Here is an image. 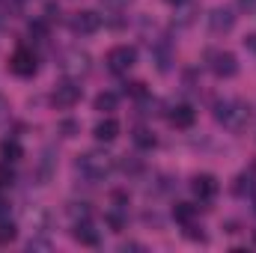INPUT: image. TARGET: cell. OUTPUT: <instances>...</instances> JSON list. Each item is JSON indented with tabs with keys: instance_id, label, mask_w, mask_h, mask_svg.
Returning a JSON list of instances; mask_svg holds the SVG:
<instances>
[{
	"instance_id": "obj_1",
	"label": "cell",
	"mask_w": 256,
	"mask_h": 253,
	"mask_svg": "<svg viewBox=\"0 0 256 253\" xmlns=\"http://www.w3.org/2000/svg\"><path fill=\"white\" fill-rule=\"evenodd\" d=\"M110 170H114V161H110V155H104V152H84L80 158H78V173L84 176V179H90V182H102V179H108L110 176Z\"/></svg>"
},
{
	"instance_id": "obj_2",
	"label": "cell",
	"mask_w": 256,
	"mask_h": 253,
	"mask_svg": "<svg viewBox=\"0 0 256 253\" xmlns=\"http://www.w3.org/2000/svg\"><path fill=\"white\" fill-rule=\"evenodd\" d=\"M248 108L242 104V102H236V98H224V102H218L214 104V120L218 122H224L226 128H232V131H238V128L248 122Z\"/></svg>"
},
{
	"instance_id": "obj_3",
	"label": "cell",
	"mask_w": 256,
	"mask_h": 253,
	"mask_svg": "<svg viewBox=\"0 0 256 253\" xmlns=\"http://www.w3.org/2000/svg\"><path fill=\"white\" fill-rule=\"evenodd\" d=\"M134 63H137V51L128 45H116L108 51V68L110 72H128Z\"/></svg>"
},
{
	"instance_id": "obj_4",
	"label": "cell",
	"mask_w": 256,
	"mask_h": 253,
	"mask_svg": "<svg viewBox=\"0 0 256 253\" xmlns=\"http://www.w3.org/2000/svg\"><path fill=\"white\" fill-rule=\"evenodd\" d=\"M68 27H72V33H78V36H90V33H96V30L102 27V18H98L96 12L84 9V12H74V15L68 18Z\"/></svg>"
},
{
	"instance_id": "obj_5",
	"label": "cell",
	"mask_w": 256,
	"mask_h": 253,
	"mask_svg": "<svg viewBox=\"0 0 256 253\" xmlns=\"http://www.w3.org/2000/svg\"><path fill=\"white\" fill-rule=\"evenodd\" d=\"M9 68H12L18 78H30V74H36V54L27 51V48H18V51L12 54V60H9Z\"/></svg>"
},
{
	"instance_id": "obj_6",
	"label": "cell",
	"mask_w": 256,
	"mask_h": 253,
	"mask_svg": "<svg viewBox=\"0 0 256 253\" xmlns=\"http://www.w3.org/2000/svg\"><path fill=\"white\" fill-rule=\"evenodd\" d=\"M80 102V86L74 80H60L54 90V104L57 108H74Z\"/></svg>"
},
{
	"instance_id": "obj_7",
	"label": "cell",
	"mask_w": 256,
	"mask_h": 253,
	"mask_svg": "<svg viewBox=\"0 0 256 253\" xmlns=\"http://www.w3.org/2000/svg\"><path fill=\"white\" fill-rule=\"evenodd\" d=\"M212 72L218 78H232L238 72V60L230 54V51H214L212 54Z\"/></svg>"
},
{
	"instance_id": "obj_8",
	"label": "cell",
	"mask_w": 256,
	"mask_h": 253,
	"mask_svg": "<svg viewBox=\"0 0 256 253\" xmlns=\"http://www.w3.org/2000/svg\"><path fill=\"white\" fill-rule=\"evenodd\" d=\"M208 27H212V33H230L236 27V15L230 9H214L208 15Z\"/></svg>"
},
{
	"instance_id": "obj_9",
	"label": "cell",
	"mask_w": 256,
	"mask_h": 253,
	"mask_svg": "<svg viewBox=\"0 0 256 253\" xmlns=\"http://www.w3.org/2000/svg\"><path fill=\"white\" fill-rule=\"evenodd\" d=\"M170 122L176 128H191L194 122H196V110H194L191 104H179V108H173Z\"/></svg>"
},
{
	"instance_id": "obj_10",
	"label": "cell",
	"mask_w": 256,
	"mask_h": 253,
	"mask_svg": "<svg viewBox=\"0 0 256 253\" xmlns=\"http://www.w3.org/2000/svg\"><path fill=\"white\" fill-rule=\"evenodd\" d=\"M194 194L200 196V200H214V194H218V182H214V176H196L194 179Z\"/></svg>"
},
{
	"instance_id": "obj_11",
	"label": "cell",
	"mask_w": 256,
	"mask_h": 253,
	"mask_svg": "<svg viewBox=\"0 0 256 253\" xmlns=\"http://www.w3.org/2000/svg\"><path fill=\"white\" fill-rule=\"evenodd\" d=\"M116 134H120V122L116 120H102L98 126H96V137L98 140H104V143H110V140H116Z\"/></svg>"
},
{
	"instance_id": "obj_12",
	"label": "cell",
	"mask_w": 256,
	"mask_h": 253,
	"mask_svg": "<svg viewBox=\"0 0 256 253\" xmlns=\"http://www.w3.org/2000/svg\"><path fill=\"white\" fill-rule=\"evenodd\" d=\"M74 238H78L80 244H86V248H96V244H98V232H96L90 224H78V230H74Z\"/></svg>"
},
{
	"instance_id": "obj_13",
	"label": "cell",
	"mask_w": 256,
	"mask_h": 253,
	"mask_svg": "<svg viewBox=\"0 0 256 253\" xmlns=\"http://www.w3.org/2000/svg\"><path fill=\"white\" fill-rule=\"evenodd\" d=\"M0 155H3V161L9 164V161H18V158L24 155V149H21L18 140H3V143H0Z\"/></svg>"
},
{
	"instance_id": "obj_14",
	"label": "cell",
	"mask_w": 256,
	"mask_h": 253,
	"mask_svg": "<svg viewBox=\"0 0 256 253\" xmlns=\"http://www.w3.org/2000/svg\"><path fill=\"white\" fill-rule=\"evenodd\" d=\"M116 104H120V96H116V92H102V96L96 98V110H102V114L116 110Z\"/></svg>"
},
{
	"instance_id": "obj_15",
	"label": "cell",
	"mask_w": 256,
	"mask_h": 253,
	"mask_svg": "<svg viewBox=\"0 0 256 253\" xmlns=\"http://www.w3.org/2000/svg\"><path fill=\"white\" fill-rule=\"evenodd\" d=\"M194 214H196V208H194L191 202H179V206L173 208V218H176L179 224H185V226L194 220Z\"/></svg>"
},
{
	"instance_id": "obj_16",
	"label": "cell",
	"mask_w": 256,
	"mask_h": 253,
	"mask_svg": "<svg viewBox=\"0 0 256 253\" xmlns=\"http://www.w3.org/2000/svg\"><path fill=\"white\" fill-rule=\"evenodd\" d=\"M15 236H18L15 224H12V220H0V244H9V242H15Z\"/></svg>"
},
{
	"instance_id": "obj_17",
	"label": "cell",
	"mask_w": 256,
	"mask_h": 253,
	"mask_svg": "<svg viewBox=\"0 0 256 253\" xmlns=\"http://www.w3.org/2000/svg\"><path fill=\"white\" fill-rule=\"evenodd\" d=\"M134 143H137L140 149H152V146H155V137H152L146 128H137V131H134Z\"/></svg>"
},
{
	"instance_id": "obj_18",
	"label": "cell",
	"mask_w": 256,
	"mask_h": 253,
	"mask_svg": "<svg viewBox=\"0 0 256 253\" xmlns=\"http://www.w3.org/2000/svg\"><path fill=\"white\" fill-rule=\"evenodd\" d=\"M27 30H30V36H36V39H45V36H48V24H45V21H30Z\"/></svg>"
},
{
	"instance_id": "obj_19",
	"label": "cell",
	"mask_w": 256,
	"mask_h": 253,
	"mask_svg": "<svg viewBox=\"0 0 256 253\" xmlns=\"http://www.w3.org/2000/svg\"><path fill=\"white\" fill-rule=\"evenodd\" d=\"M108 224L114 226V232H122V226H126V218H122L120 212H110V214H108Z\"/></svg>"
},
{
	"instance_id": "obj_20",
	"label": "cell",
	"mask_w": 256,
	"mask_h": 253,
	"mask_svg": "<svg viewBox=\"0 0 256 253\" xmlns=\"http://www.w3.org/2000/svg\"><path fill=\"white\" fill-rule=\"evenodd\" d=\"M15 182V176H12V170L6 167V164H0V188H6V185H12Z\"/></svg>"
},
{
	"instance_id": "obj_21",
	"label": "cell",
	"mask_w": 256,
	"mask_h": 253,
	"mask_svg": "<svg viewBox=\"0 0 256 253\" xmlns=\"http://www.w3.org/2000/svg\"><path fill=\"white\" fill-rule=\"evenodd\" d=\"M126 92L134 96V98H143V96H146V86H143V84H126Z\"/></svg>"
},
{
	"instance_id": "obj_22",
	"label": "cell",
	"mask_w": 256,
	"mask_h": 253,
	"mask_svg": "<svg viewBox=\"0 0 256 253\" xmlns=\"http://www.w3.org/2000/svg\"><path fill=\"white\" fill-rule=\"evenodd\" d=\"M60 131H63L66 137H74V131H78V122H72V120H66V122H60Z\"/></svg>"
},
{
	"instance_id": "obj_23",
	"label": "cell",
	"mask_w": 256,
	"mask_h": 253,
	"mask_svg": "<svg viewBox=\"0 0 256 253\" xmlns=\"http://www.w3.org/2000/svg\"><path fill=\"white\" fill-rule=\"evenodd\" d=\"M122 170H126V173H137V170H140V161H122Z\"/></svg>"
},
{
	"instance_id": "obj_24",
	"label": "cell",
	"mask_w": 256,
	"mask_h": 253,
	"mask_svg": "<svg viewBox=\"0 0 256 253\" xmlns=\"http://www.w3.org/2000/svg\"><path fill=\"white\" fill-rule=\"evenodd\" d=\"M244 45H248V51H254V54H256V33H254V36H248V39H244Z\"/></svg>"
},
{
	"instance_id": "obj_25",
	"label": "cell",
	"mask_w": 256,
	"mask_h": 253,
	"mask_svg": "<svg viewBox=\"0 0 256 253\" xmlns=\"http://www.w3.org/2000/svg\"><path fill=\"white\" fill-rule=\"evenodd\" d=\"M3 214H6V200L0 196V218H3Z\"/></svg>"
},
{
	"instance_id": "obj_26",
	"label": "cell",
	"mask_w": 256,
	"mask_h": 253,
	"mask_svg": "<svg viewBox=\"0 0 256 253\" xmlns=\"http://www.w3.org/2000/svg\"><path fill=\"white\" fill-rule=\"evenodd\" d=\"M170 3H176V0H170Z\"/></svg>"
}]
</instances>
